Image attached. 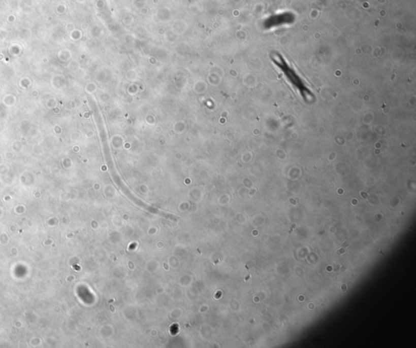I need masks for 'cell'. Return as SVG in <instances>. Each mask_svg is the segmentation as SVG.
<instances>
[{
	"instance_id": "1",
	"label": "cell",
	"mask_w": 416,
	"mask_h": 348,
	"mask_svg": "<svg viewBox=\"0 0 416 348\" xmlns=\"http://www.w3.org/2000/svg\"><path fill=\"white\" fill-rule=\"evenodd\" d=\"M272 62L276 65V67H279L280 71L282 72L287 81H289V83L291 84L292 87L296 89L299 93H300V95L304 98L305 101L311 100L313 96L311 90L309 89L304 81L301 78L300 76L297 73L294 67H292V66L285 60L284 57L279 54H274L272 55Z\"/></svg>"
},
{
	"instance_id": "2",
	"label": "cell",
	"mask_w": 416,
	"mask_h": 348,
	"mask_svg": "<svg viewBox=\"0 0 416 348\" xmlns=\"http://www.w3.org/2000/svg\"><path fill=\"white\" fill-rule=\"evenodd\" d=\"M345 253V250H343V249H341V250H339V251H337V253H338L339 255H341V253Z\"/></svg>"
}]
</instances>
